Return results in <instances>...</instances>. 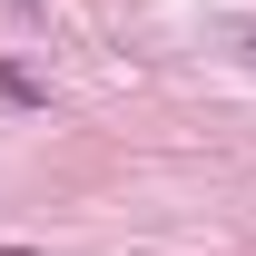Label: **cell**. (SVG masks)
<instances>
[{"label":"cell","instance_id":"cell-1","mask_svg":"<svg viewBox=\"0 0 256 256\" xmlns=\"http://www.w3.org/2000/svg\"><path fill=\"white\" fill-rule=\"evenodd\" d=\"M246 50H256V40H246Z\"/></svg>","mask_w":256,"mask_h":256}]
</instances>
